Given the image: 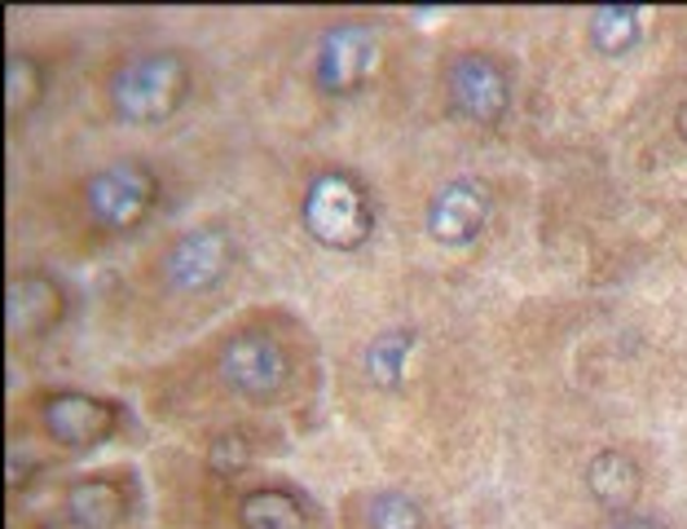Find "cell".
<instances>
[{"mask_svg": "<svg viewBox=\"0 0 687 529\" xmlns=\"http://www.w3.org/2000/svg\"><path fill=\"white\" fill-rule=\"evenodd\" d=\"M190 97V62L177 49H142L129 53L106 80V106L120 124L150 129L177 116Z\"/></svg>", "mask_w": 687, "mask_h": 529, "instance_id": "cell-1", "label": "cell"}, {"mask_svg": "<svg viewBox=\"0 0 687 529\" xmlns=\"http://www.w3.org/2000/svg\"><path fill=\"white\" fill-rule=\"evenodd\" d=\"M300 230L326 252H358L375 235V207L366 185L343 168L309 177L300 194Z\"/></svg>", "mask_w": 687, "mask_h": 529, "instance_id": "cell-2", "label": "cell"}, {"mask_svg": "<svg viewBox=\"0 0 687 529\" xmlns=\"http://www.w3.org/2000/svg\"><path fill=\"white\" fill-rule=\"evenodd\" d=\"M80 203H84V217L93 230L129 235L150 221V212L159 203V177L142 159H110L84 177Z\"/></svg>", "mask_w": 687, "mask_h": 529, "instance_id": "cell-3", "label": "cell"}, {"mask_svg": "<svg viewBox=\"0 0 687 529\" xmlns=\"http://www.w3.org/2000/svg\"><path fill=\"white\" fill-rule=\"evenodd\" d=\"M216 380L243 401H274L291 384V353L269 332H234L216 349Z\"/></svg>", "mask_w": 687, "mask_h": 529, "instance_id": "cell-4", "label": "cell"}, {"mask_svg": "<svg viewBox=\"0 0 687 529\" xmlns=\"http://www.w3.org/2000/svg\"><path fill=\"white\" fill-rule=\"evenodd\" d=\"M229 265H234V239L220 226H194L164 248L159 282L177 296H203L229 274Z\"/></svg>", "mask_w": 687, "mask_h": 529, "instance_id": "cell-5", "label": "cell"}, {"mask_svg": "<svg viewBox=\"0 0 687 529\" xmlns=\"http://www.w3.org/2000/svg\"><path fill=\"white\" fill-rule=\"evenodd\" d=\"M379 32L366 23H339L326 27L313 45V80L322 93H358L379 71Z\"/></svg>", "mask_w": 687, "mask_h": 529, "instance_id": "cell-6", "label": "cell"}, {"mask_svg": "<svg viewBox=\"0 0 687 529\" xmlns=\"http://www.w3.org/2000/svg\"><path fill=\"white\" fill-rule=\"evenodd\" d=\"M445 93L449 106L472 124H498L511 106V75L494 53L463 49L445 67Z\"/></svg>", "mask_w": 687, "mask_h": 529, "instance_id": "cell-7", "label": "cell"}, {"mask_svg": "<svg viewBox=\"0 0 687 529\" xmlns=\"http://www.w3.org/2000/svg\"><path fill=\"white\" fill-rule=\"evenodd\" d=\"M120 406L106 401V397H93V393H80V388H58V393H45L40 397V429L49 442L67 446V450H88V446H101L120 433Z\"/></svg>", "mask_w": 687, "mask_h": 529, "instance_id": "cell-8", "label": "cell"}, {"mask_svg": "<svg viewBox=\"0 0 687 529\" xmlns=\"http://www.w3.org/2000/svg\"><path fill=\"white\" fill-rule=\"evenodd\" d=\"M490 190L485 181H472V177H458V181H445L432 203H427V235L445 248H468L472 239H481V230L490 226Z\"/></svg>", "mask_w": 687, "mask_h": 529, "instance_id": "cell-9", "label": "cell"}, {"mask_svg": "<svg viewBox=\"0 0 687 529\" xmlns=\"http://www.w3.org/2000/svg\"><path fill=\"white\" fill-rule=\"evenodd\" d=\"M58 323H62V287H58L49 274H40V269L14 274V278H10V300H5L10 340H14V345L40 340V336L53 332Z\"/></svg>", "mask_w": 687, "mask_h": 529, "instance_id": "cell-10", "label": "cell"}, {"mask_svg": "<svg viewBox=\"0 0 687 529\" xmlns=\"http://www.w3.org/2000/svg\"><path fill=\"white\" fill-rule=\"evenodd\" d=\"M129 507H133V494L120 481V472H88V477L67 481L62 490V512L80 529H120L129 520Z\"/></svg>", "mask_w": 687, "mask_h": 529, "instance_id": "cell-11", "label": "cell"}, {"mask_svg": "<svg viewBox=\"0 0 687 529\" xmlns=\"http://www.w3.org/2000/svg\"><path fill=\"white\" fill-rule=\"evenodd\" d=\"M639 485H643V472H639V464L626 450L608 446V450L591 455V464H587V490H591V498L600 507L626 516L635 507V498H639Z\"/></svg>", "mask_w": 687, "mask_h": 529, "instance_id": "cell-12", "label": "cell"}, {"mask_svg": "<svg viewBox=\"0 0 687 529\" xmlns=\"http://www.w3.org/2000/svg\"><path fill=\"white\" fill-rule=\"evenodd\" d=\"M234 516H239V529H304L309 525L300 494L287 485L243 490L234 503Z\"/></svg>", "mask_w": 687, "mask_h": 529, "instance_id": "cell-13", "label": "cell"}, {"mask_svg": "<svg viewBox=\"0 0 687 529\" xmlns=\"http://www.w3.org/2000/svg\"><path fill=\"white\" fill-rule=\"evenodd\" d=\"M45 93V71L32 53L14 49L5 58V111H10V124H23L32 116V106L40 101Z\"/></svg>", "mask_w": 687, "mask_h": 529, "instance_id": "cell-14", "label": "cell"}, {"mask_svg": "<svg viewBox=\"0 0 687 529\" xmlns=\"http://www.w3.org/2000/svg\"><path fill=\"white\" fill-rule=\"evenodd\" d=\"M366 529H423V507L401 490H379L366 503Z\"/></svg>", "mask_w": 687, "mask_h": 529, "instance_id": "cell-15", "label": "cell"}, {"mask_svg": "<svg viewBox=\"0 0 687 529\" xmlns=\"http://www.w3.org/2000/svg\"><path fill=\"white\" fill-rule=\"evenodd\" d=\"M410 349H414V336H410V332H384V336H375V345L366 349V371H371V380L397 384L401 371H406Z\"/></svg>", "mask_w": 687, "mask_h": 529, "instance_id": "cell-16", "label": "cell"}, {"mask_svg": "<svg viewBox=\"0 0 687 529\" xmlns=\"http://www.w3.org/2000/svg\"><path fill=\"white\" fill-rule=\"evenodd\" d=\"M591 40L604 53H626L639 40V10H595L591 14Z\"/></svg>", "mask_w": 687, "mask_h": 529, "instance_id": "cell-17", "label": "cell"}, {"mask_svg": "<svg viewBox=\"0 0 687 529\" xmlns=\"http://www.w3.org/2000/svg\"><path fill=\"white\" fill-rule=\"evenodd\" d=\"M613 529H665V525H656V520H648V516H622Z\"/></svg>", "mask_w": 687, "mask_h": 529, "instance_id": "cell-18", "label": "cell"}, {"mask_svg": "<svg viewBox=\"0 0 687 529\" xmlns=\"http://www.w3.org/2000/svg\"><path fill=\"white\" fill-rule=\"evenodd\" d=\"M674 124H678V137H683V146H687V101L678 106V116H674Z\"/></svg>", "mask_w": 687, "mask_h": 529, "instance_id": "cell-19", "label": "cell"}]
</instances>
